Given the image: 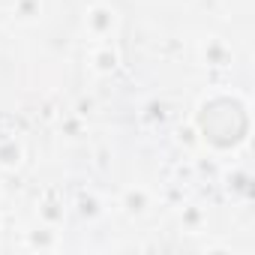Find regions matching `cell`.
Returning <instances> with one entry per match:
<instances>
[{
	"instance_id": "cell-8",
	"label": "cell",
	"mask_w": 255,
	"mask_h": 255,
	"mask_svg": "<svg viewBox=\"0 0 255 255\" xmlns=\"http://www.w3.org/2000/svg\"><path fill=\"white\" fill-rule=\"evenodd\" d=\"M27 234H30V246L33 249H54L57 246V237H54V228L51 225H39V228H33Z\"/></svg>"
},
{
	"instance_id": "cell-9",
	"label": "cell",
	"mask_w": 255,
	"mask_h": 255,
	"mask_svg": "<svg viewBox=\"0 0 255 255\" xmlns=\"http://www.w3.org/2000/svg\"><path fill=\"white\" fill-rule=\"evenodd\" d=\"M78 213H81L84 219L99 216V213H102V210H99V198H96L93 192H81V195H78Z\"/></svg>"
},
{
	"instance_id": "cell-1",
	"label": "cell",
	"mask_w": 255,
	"mask_h": 255,
	"mask_svg": "<svg viewBox=\"0 0 255 255\" xmlns=\"http://www.w3.org/2000/svg\"><path fill=\"white\" fill-rule=\"evenodd\" d=\"M84 30L96 39V42H108V36L117 30V12L105 3H93L84 12Z\"/></svg>"
},
{
	"instance_id": "cell-3",
	"label": "cell",
	"mask_w": 255,
	"mask_h": 255,
	"mask_svg": "<svg viewBox=\"0 0 255 255\" xmlns=\"http://www.w3.org/2000/svg\"><path fill=\"white\" fill-rule=\"evenodd\" d=\"M117 63H120V57H117V51L111 48V42H99V45L90 51V69H93L96 75H111V72L117 69Z\"/></svg>"
},
{
	"instance_id": "cell-7",
	"label": "cell",
	"mask_w": 255,
	"mask_h": 255,
	"mask_svg": "<svg viewBox=\"0 0 255 255\" xmlns=\"http://www.w3.org/2000/svg\"><path fill=\"white\" fill-rule=\"evenodd\" d=\"M42 9H45L42 0H15V3H12V15H15L18 21H24V24L39 21V18H42Z\"/></svg>"
},
{
	"instance_id": "cell-5",
	"label": "cell",
	"mask_w": 255,
	"mask_h": 255,
	"mask_svg": "<svg viewBox=\"0 0 255 255\" xmlns=\"http://www.w3.org/2000/svg\"><path fill=\"white\" fill-rule=\"evenodd\" d=\"M201 60L207 66H228L231 63V51H228V45L222 39H207L201 45Z\"/></svg>"
},
{
	"instance_id": "cell-2",
	"label": "cell",
	"mask_w": 255,
	"mask_h": 255,
	"mask_svg": "<svg viewBox=\"0 0 255 255\" xmlns=\"http://www.w3.org/2000/svg\"><path fill=\"white\" fill-rule=\"evenodd\" d=\"M24 162V144L15 135H0V171H15Z\"/></svg>"
},
{
	"instance_id": "cell-4",
	"label": "cell",
	"mask_w": 255,
	"mask_h": 255,
	"mask_svg": "<svg viewBox=\"0 0 255 255\" xmlns=\"http://www.w3.org/2000/svg\"><path fill=\"white\" fill-rule=\"evenodd\" d=\"M120 207L129 213V216H141V213H147V207H150V192H147L144 186H129V189H123Z\"/></svg>"
},
{
	"instance_id": "cell-10",
	"label": "cell",
	"mask_w": 255,
	"mask_h": 255,
	"mask_svg": "<svg viewBox=\"0 0 255 255\" xmlns=\"http://www.w3.org/2000/svg\"><path fill=\"white\" fill-rule=\"evenodd\" d=\"M180 219L186 222V228H192V231H195V228L204 222V210H201L198 204H189V207H183V216H180Z\"/></svg>"
},
{
	"instance_id": "cell-6",
	"label": "cell",
	"mask_w": 255,
	"mask_h": 255,
	"mask_svg": "<svg viewBox=\"0 0 255 255\" xmlns=\"http://www.w3.org/2000/svg\"><path fill=\"white\" fill-rule=\"evenodd\" d=\"M36 216H39V222H42V225H51V228H57V225L63 222V216H66V207H63V201L42 198V201H39V210H36Z\"/></svg>"
}]
</instances>
